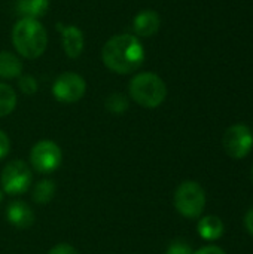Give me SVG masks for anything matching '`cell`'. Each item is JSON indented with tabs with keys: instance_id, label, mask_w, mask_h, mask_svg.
Segmentation results:
<instances>
[{
	"instance_id": "cell-1",
	"label": "cell",
	"mask_w": 253,
	"mask_h": 254,
	"mask_svg": "<svg viewBox=\"0 0 253 254\" xmlns=\"http://www.w3.org/2000/svg\"><path fill=\"white\" fill-rule=\"evenodd\" d=\"M101 58L104 65L113 73L130 74L143 64L145 49L136 36L116 34L104 43Z\"/></svg>"
},
{
	"instance_id": "cell-2",
	"label": "cell",
	"mask_w": 253,
	"mask_h": 254,
	"mask_svg": "<svg viewBox=\"0 0 253 254\" xmlns=\"http://www.w3.org/2000/svg\"><path fill=\"white\" fill-rule=\"evenodd\" d=\"M12 42L21 57L27 60L39 58L48 45L46 30L37 19L21 18L12 30Z\"/></svg>"
},
{
	"instance_id": "cell-3",
	"label": "cell",
	"mask_w": 253,
	"mask_h": 254,
	"mask_svg": "<svg viewBox=\"0 0 253 254\" xmlns=\"http://www.w3.org/2000/svg\"><path fill=\"white\" fill-rule=\"evenodd\" d=\"M128 92L133 101L139 106L155 109L164 103L167 97V86L155 73H139L130 80Z\"/></svg>"
},
{
	"instance_id": "cell-4",
	"label": "cell",
	"mask_w": 253,
	"mask_h": 254,
	"mask_svg": "<svg viewBox=\"0 0 253 254\" xmlns=\"http://www.w3.org/2000/svg\"><path fill=\"white\" fill-rule=\"evenodd\" d=\"M174 208L185 219H198L206 208V192L197 182L186 180L174 192Z\"/></svg>"
},
{
	"instance_id": "cell-5",
	"label": "cell",
	"mask_w": 253,
	"mask_h": 254,
	"mask_svg": "<svg viewBox=\"0 0 253 254\" xmlns=\"http://www.w3.org/2000/svg\"><path fill=\"white\" fill-rule=\"evenodd\" d=\"M0 183L3 193L19 196L30 189L33 183V173L24 161L15 159L4 165L0 174Z\"/></svg>"
},
{
	"instance_id": "cell-6",
	"label": "cell",
	"mask_w": 253,
	"mask_h": 254,
	"mask_svg": "<svg viewBox=\"0 0 253 254\" xmlns=\"http://www.w3.org/2000/svg\"><path fill=\"white\" fill-rule=\"evenodd\" d=\"M30 162L39 174H51L57 171L63 162V152L52 140L37 141L30 152Z\"/></svg>"
},
{
	"instance_id": "cell-7",
	"label": "cell",
	"mask_w": 253,
	"mask_h": 254,
	"mask_svg": "<svg viewBox=\"0 0 253 254\" xmlns=\"http://www.w3.org/2000/svg\"><path fill=\"white\" fill-rule=\"evenodd\" d=\"M222 147L233 159L246 158L253 147V132L251 128L243 124L231 125L222 137Z\"/></svg>"
},
{
	"instance_id": "cell-8",
	"label": "cell",
	"mask_w": 253,
	"mask_h": 254,
	"mask_svg": "<svg viewBox=\"0 0 253 254\" xmlns=\"http://www.w3.org/2000/svg\"><path fill=\"white\" fill-rule=\"evenodd\" d=\"M85 91H86V83L84 77L72 71H66L60 74L52 85V94L57 98V101L66 104L79 101L85 95Z\"/></svg>"
},
{
	"instance_id": "cell-9",
	"label": "cell",
	"mask_w": 253,
	"mask_h": 254,
	"mask_svg": "<svg viewBox=\"0 0 253 254\" xmlns=\"http://www.w3.org/2000/svg\"><path fill=\"white\" fill-rule=\"evenodd\" d=\"M6 219L16 229H28L34 223V211L24 201H13L6 208Z\"/></svg>"
},
{
	"instance_id": "cell-10",
	"label": "cell",
	"mask_w": 253,
	"mask_h": 254,
	"mask_svg": "<svg viewBox=\"0 0 253 254\" xmlns=\"http://www.w3.org/2000/svg\"><path fill=\"white\" fill-rule=\"evenodd\" d=\"M57 28L61 31L63 48H64L66 55L69 58H78L84 51V43H85L84 33L75 25L66 27V25H63L60 22L57 24Z\"/></svg>"
},
{
	"instance_id": "cell-11",
	"label": "cell",
	"mask_w": 253,
	"mask_h": 254,
	"mask_svg": "<svg viewBox=\"0 0 253 254\" xmlns=\"http://www.w3.org/2000/svg\"><path fill=\"white\" fill-rule=\"evenodd\" d=\"M160 24H161L160 15L152 9H146L136 15L133 21V28L137 36L151 37L160 30Z\"/></svg>"
},
{
	"instance_id": "cell-12",
	"label": "cell",
	"mask_w": 253,
	"mask_h": 254,
	"mask_svg": "<svg viewBox=\"0 0 253 254\" xmlns=\"http://www.w3.org/2000/svg\"><path fill=\"white\" fill-rule=\"evenodd\" d=\"M197 231L203 240L216 241L224 235L225 226H224V222L218 216H206V217L200 219Z\"/></svg>"
},
{
	"instance_id": "cell-13",
	"label": "cell",
	"mask_w": 253,
	"mask_h": 254,
	"mask_svg": "<svg viewBox=\"0 0 253 254\" xmlns=\"http://www.w3.org/2000/svg\"><path fill=\"white\" fill-rule=\"evenodd\" d=\"M15 7L21 18L37 19L48 12L49 0H16Z\"/></svg>"
},
{
	"instance_id": "cell-14",
	"label": "cell",
	"mask_w": 253,
	"mask_h": 254,
	"mask_svg": "<svg viewBox=\"0 0 253 254\" xmlns=\"http://www.w3.org/2000/svg\"><path fill=\"white\" fill-rule=\"evenodd\" d=\"M22 73L21 60L10 52H0V77L1 79H13L19 77Z\"/></svg>"
},
{
	"instance_id": "cell-15",
	"label": "cell",
	"mask_w": 253,
	"mask_h": 254,
	"mask_svg": "<svg viewBox=\"0 0 253 254\" xmlns=\"http://www.w3.org/2000/svg\"><path fill=\"white\" fill-rule=\"evenodd\" d=\"M55 192H57V186L54 183V180H49V179H43L40 182H37L33 188V193H31V198L36 204H40V205H45L48 202H51L55 196Z\"/></svg>"
},
{
	"instance_id": "cell-16",
	"label": "cell",
	"mask_w": 253,
	"mask_h": 254,
	"mask_svg": "<svg viewBox=\"0 0 253 254\" xmlns=\"http://www.w3.org/2000/svg\"><path fill=\"white\" fill-rule=\"evenodd\" d=\"M16 107V94L15 91L6 85L0 83V118L10 115Z\"/></svg>"
},
{
	"instance_id": "cell-17",
	"label": "cell",
	"mask_w": 253,
	"mask_h": 254,
	"mask_svg": "<svg viewBox=\"0 0 253 254\" xmlns=\"http://www.w3.org/2000/svg\"><path fill=\"white\" fill-rule=\"evenodd\" d=\"M106 110L113 113V115H122L127 112L128 109V98L124 95V94H119V92H113L110 94L107 98H106Z\"/></svg>"
},
{
	"instance_id": "cell-18",
	"label": "cell",
	"mask_w": 253,
	"mask_h": 254,
	"mask_svg": "<svg viewBox=\"0 0 253 254\" xmlns=\"http://www.w3.org/2000/svg\"><path fill=\"white\" fill-rule=\"evenodd\" d=\"M18 85H19V89L27 94V95H33L36 94L37 91V82L33 76L30 74H25V76H21L19 80H18Z\"/></svg>"
},
{
	"instance_id": "cell-19",
	"label": "cell",
	"mask_w": 253,
	"mask_h": 254,
	"mask_svg": "<svg viewBox=\"0 0 253 254\" xmlns=\"http://www.w3.org/2000/svg\"><path fill=\"white\" fill-rule=\"evenodd\" d=\"M166 254H194V252H192L191 246H189L186 241L176 240V241H173V243L169 246Z\"/></svg>"
},
{
	"instance_id": "cell-20",
	"label": "cell",
	"mask_w": 253,
	"mask_h": 254,
	"mask_svg": "<svg viewBox=\"0 0 253 254\" xmlns=\"http://www.w3.org/2000/svg\"><path fill=\"white\" fill-rule=\"evenodd\" d=\"M48 254H79L78 253V250L73 247V246H70V244H67V243H60V244H57V246H54Z\"/></svg>"
},
{
	"instance_id": "cell-21",
	"label": "cell",
	"mask_w": 253,
	"mask_h": 254,
	"mask_svg": "<svg viewBox=\"0 0 253 254\" xmlns=\"http://www.w3.org/2000/svg\"><path fill=\"white\" fill-rule=\"evenodd\" d=\"M9 150H10L9 137L6 135V132H3V131L0 129V161L4 159V158L9 155Z\"/></svg>"
},
{
	"instance_id": "cell-22",
	"label": "cell",
	"mask_w": 253,
	"mask_h": 254,
	"mask_svg": "<svg viewBox=\"0 0 253 254\" xmlns=\"http://www.w3.org/2000/svg\"><path fill=\"white\" fill-rule=\"evenodd\" d=\"M194 254H227L221 247L218 246H206L203 249H200L198 252H195Z\"/></svg>"
},
{
	"instance_id": "cell-23",
	"label": "cell",
	"mask_w": 253,
	"mask_h": 254,
	"mask_svg": "<svg viewBox=\"0 0 253 254\" xmlns=\"http://www.w3.org/2000/svg\"><path fill=\"white\" fill-rule=\"evenodd\" d=\"M245 228H246V231L253 237V207L246 213V216H245Z\"/></svg>"
},
{
	"instance_id": "cell-24",
	"label": "cell",
	"mask_w": 253,
	"mask_h": 254,
	"mask_svg": "<svg viewBox=\"0 0 253 254\" xmlns=\"http://www.w3.org/2000/svg\"><path fill=\"white\" fill-rule=\"evenodd\" d=\"M1 201H3V190H0V204H1Z\"/></svg>"
},
{
	"instance_id": "cell-25",
	"label": "cell",
	"mask_w": 253,
	"mask_h": 254,
	"mask_svg": "<svg viewBox=\"0 0 253 254\" xmlns=\"http://www.w3.org/2000/svg\"><path fill=\"white\" fill-rule=\"evenodd\" d=\"M251 177H252V183H253V167H252V173H251Z\"/></svg>"
}]
</instances>
